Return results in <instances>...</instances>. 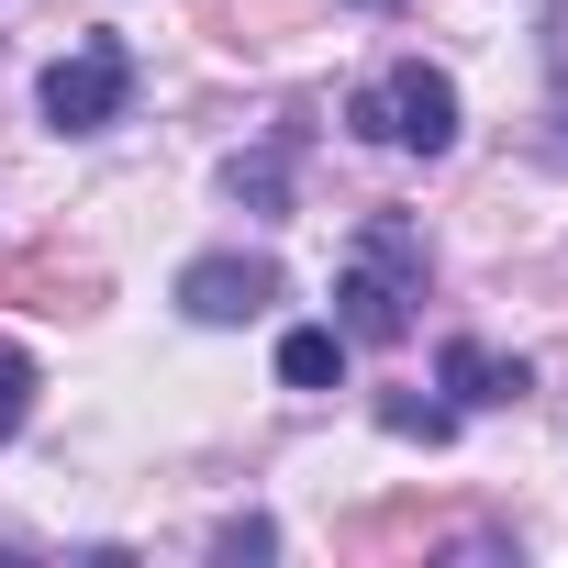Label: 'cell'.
I'll list each match as a JSON object with an SVG mask.
<instances>
[{"label": "cell", "instance_id": "cell-1", "mask_svg": "<svg viewBox=\"0 0 568 568\" xmlns=\"http://www.w3.org/2000/svg\"><path fill=\"white\" fill-rule=\"evenodd\" d=\"M424 278H435L424 223H413V212H368L357 245H346V267H335V324H346V346H402Z\"/></svg>", "mask_w": 568, "mask_h": 568}, {"label": "cell", "instance_id": "cell-2", "mask_svg": "<svg viewBox=\"0 0 568 568\" xmlns=\"http://www.w3.org/2000/svg\"><path fill=\"white\" fill-rule=\"evenodd\" d=\"M346 123H357L368 145H402V156H446V145H457V79H446V68H424V57H402V68L357 79Z\"/></svg>", "mask_w": 568, "mask_h": 568}, {"label": "cell", "instance_id": "cell-3", "mask_svg": "<svg viewBox=\"0 0 568 568\" xmlns=\"http://www.w3.org/2000/svg\"><path fill=\"white\" fill-rule=\"evenodd\" d=\"M123 101H134V45L123 34H90L45 68V123L57 134H101V123H123Z\"/></svg>", "mask_w": 568, "mask_h": 568}, {"label": "cell", "instance_id": "cell-4", "mask_svg": "<svg viewBox=\"0 0 568 568\" xmlns=\"http://www.w3.org/2000/svg\"><path fill=\"white\" fill-rule=\"evenodd\" d=\"M278 302V256H190L179 267V313L190 324H256Z\"/></svg>", "mask_w": 568, "mask_h": 568}, {"label": "cell", "instance_id": "cell-5", "mask_svg": "<svg viewBox=\"0 0 568 568\" xmlns=\"http://www.w3.org/2000/svg\"><path fill=\"white\" fill-rule=\"evenodd\" d=\"M435 379H446V402H457V413H490V402H524V390H535V368H524V357H501V346H479V335H446Z\"/></svg>", "mask_w": 568, "mask_h": 568}, {"label": "cell", "instance_id": "cell-6", "mask_svg": "<svg viewBox=\"0 0 568 568\" xmlns=\"http://www.w3.org/2000/svg\"><path fill=\"white\" fill-rule=\"evenodd\" d=\"M302 134H313V123L291 112V123H278L267 145H245V156L223 168V190H234L245 212H267V223H278V212H291V156H302Z\"/></svg>", "mask_w": 568, "mask_h": 568}, {"label": "cell", "instance_id": "cell-7", "mask_svg": "<svg viewBox=\"0 0 568 568\" xmlns=\"http://www.w3.org/2000/svg\"><path fill=\"white\" fill-rule=\"evenodd\" d=\"M0 291H12L23 313H90V302H101V267H68V256H12V267H0Z\"/></svg>", "mask_w": 568, "mask_h": 568}, {"label": "cell", "instance_id": "cell-8", "mask_svg": "<svg viewBox=\"0 0 568 568\" xmlns=\"http://www.w3.org/2000/svg\"><path fill=\"white\" fill-rule=\"evenodd\" d=\"M278 390H346V324L278 335Z\"/></svg>", "mask_w": 568, "mask_h": 568}, {"label": "cell", "instance_id": "cell-9", "mask_svg": "<svg viewBox=\"0 0 568 568\" xmlns=\"http://www.w3.org/2000/svg\"><path fill=\"white\" fill-rule=\"evenodd\" d=\"M379 424H390V435H424V446H446V435H457V402H413V390H390V402H379Z\"/></svg>", "mask_w": 568, "mask_h": 568}, {"label": "cell", "instance_id": "cell-10", "mask_svg": "<svg viewBox=\"0 0 568 568\" xmlns=\"http://www.w3.org/2000/svg\"><path fill=\"white\" fill-rule=\"evenodd\" d=\"M23 413H34V357H23V346H0V446L23 435Z\"/></svg>", "mask_w": 568, "mask_h": 568}, {"label": "cell", "instance_id": "cell-11", "mask_svg": "<svg viewBox=\"0 0 568 568\" xmlns=\"http://www.w3.org/2000/svg\"><path fill=\"white\" fill-rule=\"evenodd\" d=\"M212 557H234V568H245V557H278V524H267V513H234V524L212 535Z\"/></svg>", "mask_w": 568, "mask_h": 568}, {"label": "cell", "instance_id": "cell-12", "mask_svg": "<svg viewBox=\"0 0 568 568\" xmlns=\"http://www.w3.org/2000/svg\"><path fill=\"white\" fill-rule=\"evenodd\" d=\"M546 57H557V123H568V12H557V34H546ZM568 145V134H557Z\"/></svg>", "mask_w": 568, "mask_h": 568}, {"label": "cell", "instance_id": "cell-13", "mask_svg": "<svg viewBox=\"0 0 568 568\" xmlns=\"http://www.w3.org/2000/svg\"><path fill=\"white\" fill-rule=\"evenodd\" d=\"M368 12H390V0H368Z\"/></svg>", "mask_w": 568, "mask_h": 568}]
</instances>
